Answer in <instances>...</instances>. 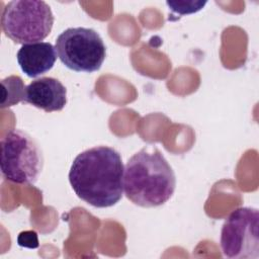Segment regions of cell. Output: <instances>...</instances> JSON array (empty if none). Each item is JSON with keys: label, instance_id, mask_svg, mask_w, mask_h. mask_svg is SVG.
Returning a JSON list of instances; mask_svg holds the SVG:
<instances>
[{"label": "cell", "instance_id": "cell-4", "mask_svg": "<svg viewBox=\"0 0 259 259\" xmlns=\"http://www.w3.org/2000/svg\"><path fill=\"white\" fill-rule=\"evenodd\" d=\"M1 173L17 184H34L42 170L44 157L36 141L21 130L9 131L1 140Z\"/></svg>", "mask_w": 259, "mask_h": 259}, {"label": "cell", "instance_id": "cell-7", "mask_svg": "<svg viewBox=\"0 0 259 259\" xmlns=\"http://www.w3.org/2000/svg\"><path fill=\"white\" fill-rule=\"evenodd\" d=\"M24 102L46 112L60 111L67 103V89L56 78L41 77L26 86Z\"/></svg>", "mask_w": 259, "mask_h": 259}, {"label": "cell", "instance_id": "cell-3", "mask_svg": "<svg viewBox=\"0 0 259 259\" xmlns=\"http://www.w3.org/2000/svg\"><path fill=\"white\" fill-rule=\"evenodd\" d=\"M54 15L45 1L14 0L1 13V28L15 44H32L45 39L52 31Z\"/></svg>", "mask_w": 259, "mask_h": 259}, {"label": "cell", "instance_id": "cell-8", "mask_svg": "<svg viewBox=\"0 0 259 259\" xmlns=\"http://www.w3.org/2000/svg\"><path fill=\"white\" fill-rule=\"evenodd\" d=\"M56 48L47 41L25 44L18 50L16 59L21 71L29 78L49 72L57 60Z\"/></svg>", "mask_w": 259, "mask_h": 259}, {"label": "cell", "instance_id": "cell-9", "mask_svg": "<svg viewBox=\"0 0 259 259\" xmlns=\"http://www.w3.org/2000/svg\"><path fill=\"white\" fill-rule=\"evenodd\" d=\"M2 99L1 107H9L16 105L19 102H24L25 88L22 79L19 76L11 75L2 79Z\"/></svg>", "mask_w": 259, "mask_h": 259}, {"label": "cell", "instance_id": "cell-6", "mask_svg": "<svg viewBox=\"0 0 259 259\" xmlns=\"http://www.w3.org/2000/svg\"><path fill=\"white\" fill-rule=\"evenodd\" d=\"M259 211L254 207H239L226 219L221 232V248L225 257L258 259Z\"/></svg>", "mask_w": 259, "mask_h": 259}, {"label": "cell", "instance_id": "cell-5", "mask_svg": "<svg viewBox=\"0 0 259 259\" xmlns=\"http://www.w3.org/2000/svg\"><path fill=\"white\" fill-rule=\"evenodd\" d=\"M55 48L63 65L75 72H96L106 57L101 36L87 27L67 28L57 37Z\"/></svg>", "mask_w": 259, "mask_h": 259}, {"label": "cell", "instance_id": "cell-10", "mask_svg": "<svg viewBox=\"0 0 259 259\" xmlns=\"http://www.w3.org/2000/svg\"><path fill=\"white\" fill-rule=\"evenodd\" d=\"M205 1H167L166 4L168 5L169 9L173 12L184 15L189 13H194L199 11L204 5Z\"/></svg>", "mask_w": 259, "mask_h": 259}, {"label": "cell", "instance_id": "cell-1", "mask_svg": "<svg viewBox=\"0 0 259 259\" xmlns=\"http://www.w3.org/2000/svg\"><path fill=\"white\" fill-rule=\"evenodd\" d=\"M123 173L120 154L111 147L96 146L74 159L69 181L79 198L92 206L103 208L121 199Z\"/></svg>", "mask_w": 259, "mask_h": 259}, {"label": "cell", "instance_id": "cell-11", "mask_svg": "<svg viewBox=\"0 0 259 259\" xmlns=\"http://www.w3.org/2000/svg\"><path fill=\"white\" fill-rule=\"evenodd\" d=\"M19 237L23 238V241L20 240L18 241V244L20 246H25V247H30V248H34L36 247L34 244L37 245V238L35 233L32 232H25V233H21L19 235Z\"/></svg>", "mask_w": 259, "mask_h": 259}, {"label": "cell", "instance_id": "cell-2", "mask_svg": "<svg viewBox=\"0 0 259 259\" xmlns=\"http://www.w3.org/2000/svg\"><path fill=\"white\" fill-rule=\"evenodd\" d=\"M176 187L175 173L157 148H143L125 164L123 191L135 204L156 207L167 202Z\"/></svg>", "mask_w": 259, "mask_h": 259}]
</instances>
